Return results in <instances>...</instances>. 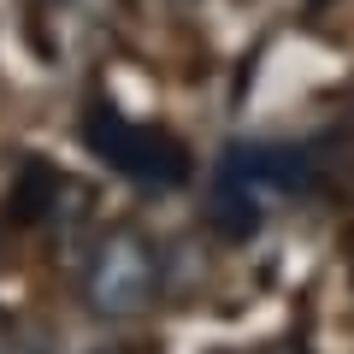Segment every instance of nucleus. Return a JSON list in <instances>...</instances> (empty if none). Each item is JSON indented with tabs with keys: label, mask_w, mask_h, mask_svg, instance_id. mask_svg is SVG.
I'll use <instances>...</instances> for the list:
<instances>
[{
	"label": "nucleus",
	"mask_w": 354,
	"mask_h": 354,
	"mask_svg": "<svg viewBox=\"0 0 354 354\" xmlns=\"http://www.w3.org/2000/svg\"><path fill=\"white\" fill-rule=\"evenodd\" d=\"M266 207H278L272 183L260 171V142H236V148L218 160L213 171V195H207V218H213L218 236L248 242L254 230L266 225Z\"/></svg>",
	"instance_id": "obj_3"
},
{
	"label": "nucleus",
	"mask_w": 354,
	"mask_h": 354,
	"mask_svg": "<svg viewBox=\"0 0 354 354\" xmlns=\"http://www.w3.org/2000/svg\"><path fill=\"white\" fill-rule=\"evenodd\" d=\"M165 290L160 248L136 225H106L83 260V301L101 319H142Z\"/></svg>",
	"instance_id": "obj_1"
},
{
	"label": "nucleus",
	"mask_w": 354,
	"mask_h": 354,
	"mask_svg": "<svg viewBox=\"0 0 354 354\" xmlns=\"http://www.w3.org/2000/svg\"><path fill=\"white\" fill-rule=\"evenodd\" d=\"M83 142H88V153H95L101 165H113L118 177H130L136 189H153V195L183 189V183L195 177L189 148H183L171 130H160V124H130L118 106H88Z\"/></svg>",
	"instance_id": "obj_2"
},
{
	"label": "nucleus",
	"mask_w": 354,
	"mask_h": 354,
	"mask_svg": "<svg viewBox=\"0 0 354 354\" xmlns=\"http://www.w3.org/2000/svg\"><path fill=\"white\" fill-rule=\"evenodd\" d=\"M0 354H12V319L0 313Z\"/></svg>",
	"instance_id": "obj_5"
},
{
	"label": "nucleus",
	"mask_w": 354,
	"mask_h": 354,
	"mask_svg": "<svg viewBox=\"0 0 354 354\" xmlns=\"http://www.w3.org/2000/svg\"><path fill=\"white\" fill-rule=\"evenodd\" d=\"M59 195H65V177L53 171L48 160H24V165H18V183H12L6 213H12L18 225H48L53 207H59Z\"/></svg>",
	"instance_id": "obj_4"
}]
</instances>
